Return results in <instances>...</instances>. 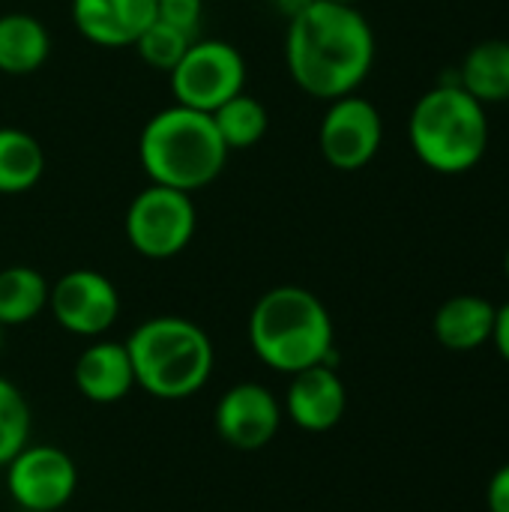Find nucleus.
I'll use <instances>...</instances> for the list:
<instances>
[{"label":"nucleus","instance_id":"obj_1","mask_svg":"<svg viewBox=\"0 0 509 512\" xmlns=\"http://www.w3.org/2000/svg\"><path fill=\"white\" fill-rule=\"evenodd\" d=\"M372 63L375 33L357 6L315 0L288 21L285 66L306 96L333 102L357 93Z\"/></svg>","mask_w":509,"mask_h":512},{"label":"nucleus","instance_id":"obj_2","mask_svg":"<svg viewBox=\"0 0 509 512\" xmlns=\"http://www.w3.org/2000/svg\"><path fill=\"white\" fill-rule=\"evenodd\" d=\"M489 114L456 78H441L426 90L408 117V141L414 156L435 174H468L489 150Z\"/></svg>","mask_w":509,"mask_h":512},{"label":"nucleus","instance_id":"obj_3","mask_svg":"<svg viewBox=\"0 0 509 512\" xmlns=\"http://www.w3.org/2000/svg\"><path fill=\"white\" fill-rule=\"evenodd\" d=\"M228 153L213 117L177 102L156 111L138 135V162L150 183L189 195L222 174Z\"/></svg>","mask_w":509,"mask_h":512},{"label":"nucleus","instance_id":"obj_4","mask_svg":"<svg viewBox=\"0 0 509 512\" xmlns=\"http://www.w3.org/2000/svg\"><path fill=\"white\" fill-rule=\"evenodd\" d=\"M249 345L264 366L294 375L333 360V318L312 291L279 285L252 306Z\"/></svg>","mask_w":509,"mask_h":512},{"label":"nucleus","instance_id":"obj_5","mask_svg":"<svg viewBox=\"0 0 509 512\" xmlns=\"http://www.w3.org/2000/svg\"><path fill=\"white\" fill-rule=\"evenodd\" d=\"M126 351L135 372V387L162 402H180L195 396L213 375V342L189 318L159 315L138 324Z\"/></svg>","mask_w":509,"mask_h":512},{"label":"nucleus","instance_id":"obj_6","mask_svg":"<svg viewBox=\"0 0 509 512\" xmlns=\"http://www.w3.org/2000/svg\"><path fill=\"white\" fill-rule=\"evenodd\" d=\"M195 228H198V210L192 195L156 183H150L129 201L123 219L129 246L150 261H165L180 255L192 243Z\"/></svg>","mask_w":509,"mask_h":512},{"label":"nucleus","instance_id":"obj_7","mask_svg":"<svg viewBox=\"0 0 509 512\" xmlns=\"http://www.w3.org/2000/svg\"><path fill=\"white\" fill-rule=\"evenodd\" d=\"M177 105L213 114L222 102L246 90V60L225 39H195L168 72Z\"/></svg>","mask_w":509,"mask_h":512},{"label":"nucleus","instance_id":"obj_8","mask_svg":"<svg viewBox=\"0 0 509 512\" xmlns=\"http://www.w3.org/2000/svg\"><path fill=\"white\" fill-rule=\"evenodd\" d=\"M381 141H384V120L369 99L348 93L327 102L318 129V147L330 168L336 171L366 168L378 156Z\"/></svg>","mask_w":509,"mask_h":512},{"label":"nucleus","instance_id":"obj_9","mask_svg":"<svg viewBox=\"0 0 509 512\" xmlns=\"http://www.w3.org/2000/svg\"><path fill=\"white\" fill-rule=\"evenodd\" d=\"M6 489L24 512H54L72 501L78 468L60 447L27 444L6 465Z\"/></svg>","mask_w":509,"mask_h":512},{"label":"nucleus","instance_id":"obj_10","mask_svg":"<svg viewBox=\"0 0 509 512\" xmlns=\"http://www.w3.org/2000/svg\"><path fill=\"white\" fill-rule=\"evenodd\" d=\"M48 309L54 321L84 339H99L120 318V294L108 276L90 267L63 273L48 294Z\"/></svg>","mask_w":509,"mask_h":512},{"label":"nucleus","instance_id":"obj_11","mask_svg":"<svg viewBox=\"0 0 509 512\" xmlns=\"http://www.w3.org/2000/svg\"><path fill=\"white\" fill-rule=\"evenodd\" d=\"M213 420L219 438L228 447L240 453H255L276 438L282 423V408L264 384L246 381L222 393Z\"/></svg>","mask_w":509,"mask_h":512},{"label":"nucleus","instance_id":"obj_12","mask_svg":"<svg viewBox=\"0 0 509 512\" xmlns=\"http://www.w3.org/2000/svg\"><path fill=\"white\" fill-rule=\"evenodd\" d=\"M156 21V0H72V24L99 48H132Z\"/></svg>","mask_w":509,"mask_h":512},{"label":"nucleus","instance_id":"obj_13","mask_svg":"<svg viewBox=\"0 0 509 512\" xmlns=\"http://www.w3.org/2000/svg\"><path fill=\"white\" fill-rule=\"evenodd\" d=\"M345 384L330 363L294 372L285 393V411L303 432H330L345 417Z\"/></svg>","mask_w":509,"mask_h":512},{"label":"nucleus","instance_id":"obj_14","mask_svg":"<svg viewBox=\"0 0 509 512\" xmlns=\"http://www.w3.org/2000/svg\"><path fill=\"white\" fill-rule=\"evenodd\" d=\"M72 378L78 393L93 405H114L126 399L135 387V372L126 342H108V339L93 342L75 360Z\"/></svg>","mask_w":509,"mask_h":512},{"label":"nucleus","instance_id":"obj_15","mask_svg":"<svg viewBox=\"0 0 509 512\" xmlns=\"http://www.w3.org/2000/svg\"><path fill=\"white\" fill-rule=\"evenodd\" d=\"M51 54L48 27L30 12L0 15V72L12 78L33 75Z\"/></svg>","mask_w":509,"mask_h":512},{"label":"nucleus","instance_id":"obj_16","mask_svg":"<svg viewBox=\"0 0 509 512\" xmlns=\"http://www.w3.org/2000/svg\"><path fill=\"white\" fill-rule=\"evenodd\" d=\"M495 306L477 294H459L435 312V336L450 351H474L492 339Z\"/></svg>","mask_w":509,"mask_h":512},{"label":"nucleus","instance_id":"obj_17","mask_svg":"<svg viewBox=\"0 0 509 512\" xmlns=\"http://www.w3.org/2000/svg\"><path fill=\"white\" fill-rule=\"evenodd\" d=\"M459 84L483 105L509 102V42L507 39H486L477 42L462 66L456 69Z\"/></svg>","mask_w":509,"mask_h":512},{"label":"nucleus","instance_id":"obj_18","mask_svg":"<svg viewBox=\"0 0 509 512\" xmlns=\"http://www.w3.org/2000/svg\"><path fill=\"white\" fill-rule=\"evenodd\" d=\"M51 285L27 264L0 270V327H18L39 318L48 309Z\"/></svg>","mask_w":509,"mask_h":512},{"label":"nucleus","instance_id":"obj_19","mask_svg":"<svg viewBox=\"0 0 509 512\" xmlns=\"http://www.w3.org/2000/svg\"><path fill=\"white\" fill-rule=\"evenodd\" d=\"M45 171L42 144L15 126H0V195L30 192Z\"/></svg>","mask_w":509,"mask_h":512},{"label":"nucleus","instance_id":"obj_20","mask_svg":"<svg viewBox=\"0 0 509 512\" xmlns=\"http://www.w3.org/2000/svg\"><path fill=\"white\" fill-rule=\"evenodd\" d=\"M210 117H213V123H216V129H219L228 150H249L270 129L267 105L261 99L249 96L246 90L231 96L228 102H222Z\"/></svg>","mask_w":509,"mask_h":512},{"label":"nucleus","instance_id":"obj_21","mask_svg":"<svg viewBox=\"0 0 509 512\" xmlns=\"http://www.w3.org/2000/svg\"><path fill=\"white\" fill-rule=\"evenodd\" d=\"M30 405L27 396L0 375V468H6L30 444Z\"/></svg>","mask_w":509,"mask_h":512},{"label":"nucleus","instance_id":"obj_22","mask_svg":"<svg viewBox=\"0 0 509 512\" xmlns=\"http://www.w3.org/2000/svg\"><path fill=\"white\" fill-rule=\"evenodd\" d=\"M198 36H189V33H183L180 27H174V24H165V21H153L141 36H138V42L132 45L135 51H138V57L147 63V66H153V69H159V72H171L180 60H183V54L189 51V45L195 42Z\"/></svg>","mask_w":509,"mask_h":512},{"label":"nucleus","instance_id":"obj_23","mask_svg":"<svg viewBox=\"0 0 509 512\" xmlns=\"http://www.w3.org/2000/svg\"><path fill=\"white\" fill-rule=\"evenodd\" d=\"M204 15V0H156V18L180 27L189 36H198Z\"/></svg>","mask_w":509,"mask_h":512},{"label":"nucleus","instance_id":"obj_24","mask_svg":"<svg viewBox=\"0 0 509 512\" xmlns=\"http://www.w3.org/2000/svg\"><path fill=\"white\" fill-rule=\"evenodd\" d=\"M489 510L509 512V465H504L489 483Z\"/></svg>","mask_w":509,"mask_h":512},{"label":"nucleus","instance_id":"obj_25","mask_svg":"<svg viewBox=\"0 0 509 512\" xmlns=\"http://www.w3.org/2000/svg\"><path fill=\"white\" fill-rule=\"evenodd\" d=\"M492 339L501 351V357L509 363V303H504L498 312H495V330H492Z\"/></svg>","mask_w":509,"mask_h":512},{"label":"nucleus","instance_id":"obj_26","mask_svg":"<svg viewBox=\"0 0 509 512\" xmlns=\"http://www.w3.org/2000/svg\"><path fill=\"white\" fill-rule=\"evenodd\" d=\"M309 3H315V0H276V9L291 21L294 15H300Z\"/></svg>","mask_w":509,"mask_h":512},{"label":"nucleus","instance_id":"obj_27","mask_svg":"<svg viewBox=\"0 0 509 512\" xmlns=\"http://www.w3.org/2000/svg\"><path fill=\"white\" fill-rule=\"evenodd\" d=\"M330 3H348V6H357L360 0H330Z\"/></svg>","mask_w":509,"mask_h":512},{"label":"nucleus","instance_id":"obj_28","mask_svg":"<svg viewBox=\"0 0 509 512\" xmlns=\"http://www.w3.org/2000/svg\"><path fill=\"white\" fill-rule=\"evenodd\" d=\"M504 270H507V279H509V249H507V255H504Z\"/></svg>","mask_w":509,"mask_h":512},{"label":"nucleus","instance_id":"obj_29","mask_svg":"<svg viewBox=\"0 0 509 512\" xmlns=\"http://www.w3.org/2000/svg\"><path fill=\"white\" fill-rule=\"evenodd\" d=\"M0 348H3V327H0Z\"/></svg>","mask_w":509,"mask_h":512}]
</instances>
